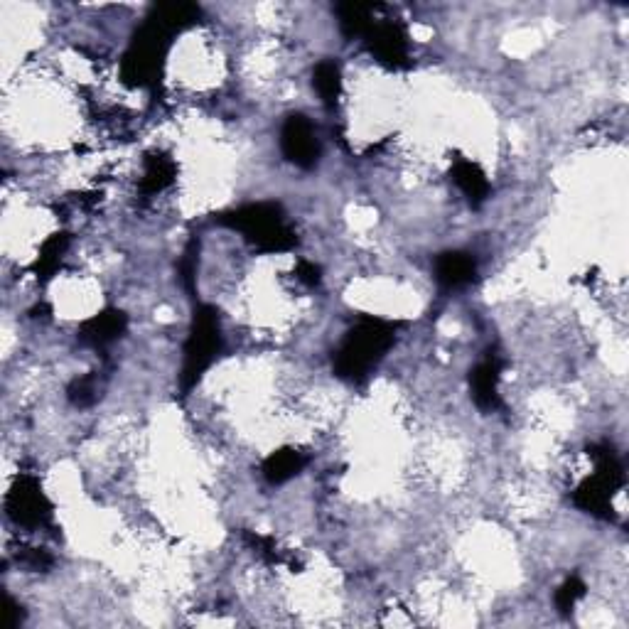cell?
<instances>
[{
  "label": "cell",
  "mask_w": 629,
  "mask_h": 629,
  "mask_svg": "<svg viewBox=\"0 0 629 629\" xmlns=\"http://www.w3.org/2000/svg\"><path fill=\"white\" fill-rule=\"evenodd\" d=\"M202 10L195 3H160L150 10L145 23L136 30L126 55L121 59V77L131 86L153 89L163 74L172 37L200 23Z\"/></svg>",
  "instance_id": "cell-1"
},
{
  "label": "cell",
  "mask_w": 629,
  "mask_h": 629,
  "mask_svg": "<svg viewBox=\"0 0 629 629\" xmlns=\"http://www.w3.org/2000/svg\"><path fill=\"white\" fill-rule=\"evenodd\" d=\"M396 327L379 317H364L349 330L340 349L332 357V367L340 379L362 381L391 349Z\"/></svg>",
  "instance_id": "cell-2"
},
{
  "label": "cell",
  "mask_w": 629,
  "mask_h": 629,
  "mask_svg": "<svg viewBox=\"0 0 629 629\" xmlns=\"http://www.w3.org/2000/svg\"><path fill=\"white\" fill-rule=\"evenodd\" d=\"M222 222L231 229L241 231L263 254H281V251H290L298 244L295 231L288 227L278 204H249V207L224 214Z\"/></svg>",
  "instance_id": "cell-3"
},
{
  "label": "cell",
  "mask_w": 629,
  "mask_h": 629,
  "mask_svg": "<svg viewBox=\"0 0 629 629\" xmlns=\"http://www.w3.org/2000/svg\"><path fill=\"white\" fill-rule=\"evenodd\" d=\"M222 352V330H219V317L212 305H200L195 310L190 337L185 342V362H182L180 389L182 394H190L197 381L214 364V359Z\"/></svg>",
  "instance_id": "cell-4"
},
{
  "label": "cell",
  "mask_w": 629,
  "mask_h": 629,
  "mask_svg": "<svg viewBox=\"0 0 629 629\" xmlns=\"http://www.w3.org/2000/svg\"><path fill=\"white\" fill-rule=\"evenodd\" d=\"M590 458L595 460V475L588 477L573 494L575 507L583 512L600 516V519H610L612 516V494L625 485V470L612 448L600 445V448L590 450Z\"/></svg>",
  "instance_id": "cell-5"
},
{
  "label": "cell",
  "mask_w": 629,
  "mask_h": 629,
  "mask_svg": "<svg viewBox=\"0 0 629 629\" xmlns=\"http://www.w3.org/2000/svg\"><path fill=\"white\" fill-rule=\"evenodd\" d=\"M369 52L389 69L411 67V52H408V32L396 20H374L367 35Z\"/></svg>",
  "instance_id": "cell-6"
},
{
  "label": "cell",
  "mask_w": 629,
  "mask_h": 629,
  "mask_svg": "<svg viewBox=\"0 0 629 629\" xmlns=\"http://www.w3.org/2000/svg\"><path fill=\"white\" fill-rule=\"evenodd\" d=\"M8 514L15 524L40 529L52 521V504L42 487L32 477H20L18 485L8 494Z\"/></svg>",
  "instance_id": "cell-7"
},
{
  "label": "cell",
  "mask_w": 629,
  "mask_h": 629,
  "mask_svg": "<svg viewBox=\"0 0 629 629\" xmlns=\"http://www.w3.org/2000/svg\"><path fill=\"white\" fill-rule=\"evenodd\" d=\"M281 148L293 165L303 170L313 168L320 158V143H317L313 123L300 114L288 116L281 131Z\"/></svg>",
  "instance_id": "cell-8"
},
{
  "label": "cell",
  "mask_w": 629,
  "mask_h": 629,
  "mask_svg": "<svg viewBox=\"0 0 629 629\" xmlns=\"http://www.w3.org/2000/svg\"><path fill=\"white\" fill-rule=\"evenodd\" d=\"M499 376H502V362L494 354H489L485 362H480L470 372L472 401L482 411H497L502 406V401H499Z\"/></svg>",
  "instance_id": "cell-9"
},
{
  "label": "cell",
  "mask_w": 629,
  "mask_h": 629,
  "mask_svg": "<svg viewBox=\"0 0 629 629\" xmlns=\"http://www.w3.org/2000/svg\"><path fill=\"white\" fill-rule=\"evenodd\" d=\"M126 325L128 320L121 310H104V313L84 322L82 330H79V340L91 344V347H106L123 335Z\"/></svg>",
  "instance_id": "cell-10"
},
{
  "label": "cell",
  "mask_w": 629,
  "mask_h": 629,
  "mask_svg": "<svg viewBox=\"0 0 629 629\" xmlns=\"http://www.w3.org/2000/svg\"><path fill=\"white\" fill-rule=\"evenodd\" d=\"M475 273V258L470 254H462V251H448V254H440L438 261H435V278L445 288L467 286V283H472Z\"/></svg>",
  "instance_id": "cell-11"
},
{
  "label": "cell",
  "mask_w": 629,
  "mask_h": 629,
  "mask_svg": "<svg viewBox=\"0 0 629 629\" xmlns=\"http://www.w3.org/2000/svg\"><path fill=\"white\" fill-rule=\"evenodd\" d=\"M379 5L372 3H337L335 13L340 20V30L344 37L354 40V37L367 35L369 28L374 25V13Z\"/></svg>",
  "instance_id": "cell-12"
},
{
  "label": "cell",
  "mask_w": 629,
  "mask_h": 629,
  "mask_svg": "<svg viewBox=\"0 0 629 629\" xmlns=\"http://www.w3.org/2000/svg\"><path fill=\"white\" fill-rule=\"evenodd\" d=\"M453 180L462 190V195L470 200L472 207H477V204L487 200L489 182L485 172L477 168L475 163H470V160H458V163L453 165Z\"/></svg>",
  "instance_id": "cell-13"
},
{
  "label": "cell",
  "mask_w": 629,
  "mask_h": 629,
  "mask_svg": "<svg viewBox=\"0 0 629 629\" xmlns=\"http://www.w3.org/2000/svg\"><path fill=\"white\" fill-rule=\"evenodd\" d=\"M303 467H305L303 453H295V450L286 448V450L273 453L271 458L263 462V477H266L271 485H283V482H288L290 477L298 475Z\"/></svg>",
  "instance_id": "cell-14"
},
{
  "label": "cell",
  "mask_w": 629,
  "mask_h": 629,
  "mask_svg": "<svg viewBox=\"0 0 629 629\" xmlns=\"http://www.w3.org/2000/svg\"><path fill=\"white\" fill-rule=\"evenodd\" d=\"M175 180V163L163 153H155L145 160V172H143V192L155 195V192H163L165 187L172 185Z\"/></svg>",
  "instance_id": "cell-15"
},
{
  "label": "cell",
  "mask_w": 629,
  "mask_h": 629,
  "mask_svg": "<svg viewBox=\"0 0 629 629\" xmlns=\"http://www.w3.org/2000/svg\"><path fill=\"white\" fill-rule=\"evenodd\" d=\"M313 86L317 89V94H320V99L325 101L330 109L332 106H337V101H340V94H342L340 67H337L335 62H330V59L317 64L313 72Z\"/></svg>",
  "instance_id": "cell-16"
},
{
  "label": "cell",
  "mask_w": 629,
  "mask_h": 629,
  "mask_svg": "<svg viewBox=\"0 0 629 629\" xmlns=\"http://www.w3.org/2000/svg\"><path fill=\"white\" fill-rule=\"evenodd\" d=\"M69 246V236L67 234H55L52 239H47L45 244H42L40 249V256H37V273H42V276H52L55 273V268L59 266V261H62L64 251H67Z\"/></svg>",
  "instance_id": "cell-17"
},
{
  "label": "cell",
  "mask_w": 629,
  "mask_h": 629,
  "mask_svg": "<svg viewBox=\"0 0 629 629\" xmlns=\"http://www.w3.org/2000/svg\"><path fill=\"white\" fill-rule=\"evenodd\" d=\"M583 595H585V585L580 583L578 578H568L566 583L561 585V590H558V593H556V605H558V610H563V612L573 610V605H575V602H578L580 598H583Z\"/></svg>",
  "instance_id": "cell-18"
},
{
  "label": "cell",
  "mask_w": 629,
  "mask_h": 629,
  "mask_svg": "<svg viewBox=\"0 0 629 629\" xmlns=\"http://www.w3.org/2000/svg\"><path fill=\"white\" fill-rule=\"evenodd\" d=\"M96 399V384L94 376H84V379H77L72 386H69V401L74 406H89Z\"/></svg>",
  "instance_id": "cell-19"
},
{
  "label": "cell",
  "mask_w": 629,
  "mask_h": 629,
  "mask_svg": "<svg viewBox=\"0 0 629 629\" xmlns=\"http://www.w3.org/2000/svg\"><path fill=\"white\" fill-rule=\"evenodd\" d=\"M197 251H200V246H197V241H192V244H190V246H187L185 256H182V261H180V273H182V281H185V288H187V290H190V293H195Z\"/></svg>",
  "instance_id": "cell-20"
},
{
  "label": "cell",
  "mask_w": 629,
  "mask_h": 629,
  "mask_svg": "<svg viewBox=\"0 0 629 629\" xmlns=\"http://www.w3.org/2000/svg\"><path fill=\"white\" fill-rule=\"evenodd\" d=\"M298 278L305 283V286H317L320 283V268L310 261H300L298 263Z\"/></svg>",
  "instance_id": "cell-21"
}]
</instances>
